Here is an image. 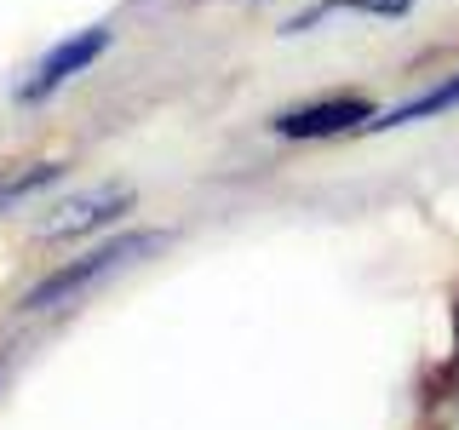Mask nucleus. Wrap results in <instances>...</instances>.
<instances>
[{"label":"nucleus","instance_id":"f257e3e1","mask_svg":"<svg viewBox=\"0 0 459 430\" xmlns=\"http://www.w3.org/2000/svg\"><path fill=\"white\" fill-rule=\"evenodd\" d=\"M161 247V236H115V241H104V247H92V253H81V258H69V264H57L47 281H35L23 293V310H57V305H69V298H81L86 287H98L104 276H115V270H126L133 258H143V253H155Z\"/></svg>","mask_w":459,"mask_h":430},{"label":"nucleus","instance_id":"f03ea898","mask_svg":"<svg viewBox=\"0 0 459 430\" xmlns=\"http://www.w3.org/2000/svg\"><path fill=\"white\" fill-rule=\"evenodd\" d=\"M133 207H138L133 184H98V190H86V195L57 201L47 219L35 224V236H40V241H75V236H92V229L126 219Z\"/></svg>","mask_w":459,"mask_h":430},{"label":"nucleus","instance_id":"7ed1b4c3","mask_svg":"<svg viewBox=\"0 0 459 430\" xmlns=\"http://www.w3.org/2000/svg\"><path fill=\"white\" fill-rule=\"evenodd\" d=\"M109 47H115V29H109V23H92V29H81V35L57 40V47L35 64V75L18 86V104H40V98H52L57 86H69L81 69H92Z\"/></svg>","mask_w":459,"mask_h":430},{"label":"nucleus","instance_id":"20e7f679","mask_svg":"<svg viewBox=\"0 0 459 430\" xmlns=\"http://www.w3.org/2000/svg\"><path fill=\"white\" fill-rule=\"evenodd\" d=\"M373 121V104L368 98H322V104H305V109H281L270 121L276 138H293V143H316V138H344V133H362Z\"/></svg>","mask_w":459,"mask_h":430},{"label":"nucleus","instance_id":"39448f33","mask_svg":"<svg viewBox=\"0 0 459 430\" xmlns=\"http://www.w3.org/2000/svg\"><path fill=\"white\" fill-rule=\"evenodd\" d=\"M459 109V69L448 81H437V86H425L420 98H408V104H396V109H373V121L362 126V133H396V126H413V121H430V115H448Z\"/></svg>","mask_w":459,"mask_h":430},{"label":"nucleus","instance_id":"423d86ee","mask_svg":"<svg viewBox=\"0 0 459 430\" xmlns=\"http://www.w3.org/2000/svg\"><path fill=\"white\" fill-rule=\"evenodd\" d=\"M413 0H322V6H310V12H299L293 23H281L287 35H299V29H310V23H322V18H333V12H368V18H402Z\"/></svg>","mask_w":459,"mask_h":430},{"label":"nucleus","instance_id":"0eeeda50","mask_svg":"<svg viewBox=\"0 0 459 430\" xmlns=\"http://www.w3.org/2000/svg\"><path fill=\"white\" fill-rule=\"evenodd\" d=\"M430 430H459V373L448 367L442 384L430 391Z\"/></svg>","mask_w":459,"mask_h":430},{"label":"nucleus","instance_id":"6e6552de","mask_svg":"<svg viewBox=\"0 0 459 430\" xmlns=\"http://www.w3.org/2000/svg\"><path fill=\"white\" fill-rule=\"evenodd\" d=\"M454 344H459V315H454ZM454 373H459V350H454Z\"/></svg>","mask_w":459,"mask_h":430}]
</instances>
